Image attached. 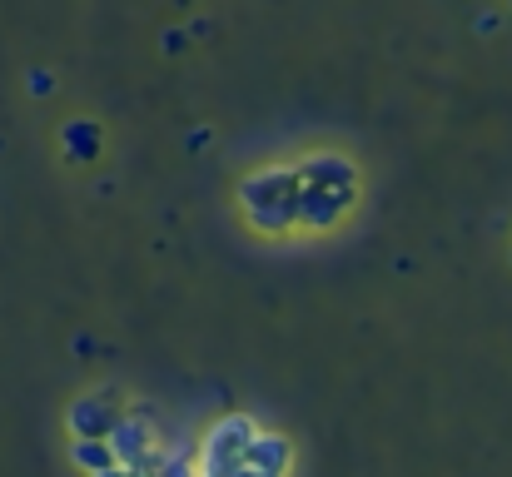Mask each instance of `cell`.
Masks as SVG:
<instances>
[{"label":"cell","instance_id":"cell-7","mask_svg":"<svg viewBox=\"0 0 512 477\" xmlns=\"http://www.w3.org/2000/svg\"><path fill=\"white\" fill-rule=\"evenodd\" d=\"M299 179L304 184H358V174H353V164L348 159H339V155H314V159H304L299 164Z\"/></svg>","mask_w":512,"mask_h":477},{"label":"cell","instance_id":"cell-1","mask_svg":"<svg viewBox=\"0 0 512 477\" xmlns=\"http://www.w3.org/2000/svg\"><path fill=\"white\" fill-rule=\"evenodd\" d=\"M299 189H304L299 184V169H264V174H249L239 184V204H244V214H249L254 229L284 234L299 219Z\"/></svg>","mask_w":512,"mask_h":477},{"label":"cell","instance_id":"cell-2","mask_svg":"<svg viewBox=\"0 0 512 477\" xmlns=\"http://www.w3.org/2000/svg\"><path fill=\"white\" fill-rule=\"evenodd\" d=\"M254 433H259V428H254V418H244V413L219 418V423L209 428V438H204V453L194 458V463H199V477H229L239 468V458H244V448H249Z\"/></svg>","mask_w":512,"mask_h":477},{"label":"cell","instance_id":"cell-3","mask_svg":"<svg viewBox=\"0 0 512 477\" xmlns=\"http://www.w3.org/2000/svg\"><path fill=\"white\" fill-rule=\"evenodd\" d=\"M110 453L120 468H135V473H150L160 463V443H155V418L145 413H120L115 428H110Z\"/></svg>","mask_w":512,"mask_h":477},{"label":"cell","instance_id":"cell-6","mask_svg":"<svg viewBox=\"0 0 512 477\" xmlns=\"http://www.w3.org/2000/svg\"><path fill=\"white\" fill-rule=\"evenodd\" d=\"M60 145H65V155L75 159V164H90V159H100V150H105V130L95 120H70L65 135H60Z\"/></svg>","mask_w":512,"mask_h":477},{"label":"cell","instance_id":"cell-4","mask_svg":"<svg viewBox=\"0 0 512 477\" xmlns=\"http://www.w3.org/2000/svg\"><path fill=\"white\" fill-rule=\"evenodd\" d=\"M348 204H353V189L348 184H304L299 189V219L294 224H304V229H334L343 214H348Z\"/></svg>","mask_w":512,"mask_h":477},{"label":"cell","instance_id":"cell-9","mask_svg":"<svg viewBox=\"0 0 512 477\" xmlns=\"http://www.w3.org/2000/svg\"><path fill=\"white\" fill-rule=\"evenodd\" d=\"M150 477H199V463L189 453H160V463L150 468Z\"/></svg>","mask_w":512,"mask_h":477},{"label":"cell","instance_id":"cell-8","mask_svg":"<svg viewBox=\"0 0 512 477\" xmlns=\"http://www.w3.org/2000/svg\"><path fill=\"white\" fill-rule=\"evenodd\" d=\"M70 458H75L80 473H100V468L115 463V453H110L105 438H75V443H70Z\"/></svg>","mask_w":512,"mask_h":477},{"label":"cell","instance_id":"cell-10","mask_svg":"<svg viewBox=\"0 0 512 477\" xmlns=\"http://www.w3.org/2000/svg\"><path fill=\"white\" fill-rule=\"evenodd\" d=\"M130 477H150V473H135V468H130Z\"/></svg>","mask_w":512,"mask_h":477},{"label":"cell","instance_id":"cell-5","mask_svg":"<svg viewBox=\"0 0 512 477\" xmlns=\"http://www.w3.org/2000/svg\"><path fill=\"white\" fill-rule=\"evenodd\" d=\"M115 418H120L115 393H90V398H75V403H70V413H65L70 438H110Z\"/></svg>","mask_w":512,"mask_h":477}]
</instances>
